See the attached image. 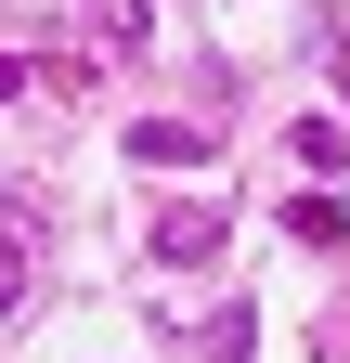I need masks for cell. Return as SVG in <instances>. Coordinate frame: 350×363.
Wrapping results in <instances>:
<instances>
[{"label": "cell", "mask_w": 350, "mask_h": 363, "mask_svg": "<svg viewBox=\"0 0 350 363\" xmlns=\"http://www.w3.org/2000/svg\"><path fill=\"white\" fill-rule=\"evenodd\" d=\"M156 259H169V272L221 259V208H156Z\"/></svg>", "instance_id": "cell-1"}, {"label": "cell", "mask_w": 350, "mask_h": 363, "mask_svg": "<svg viewBox=\"0 0 350 363\" xmlns=\"http://www.w3.org/2000/svg\"><path fill=\"white\" fill-rule=\"evenodd\" d=\"M130 156H143V169H182V156H208V130H182V117H143V130H130Z\"/></svg>", "instance_id": "cell-2"}, {"label": "cell", "mask_w": 350, "mask_h": 363, "mask_svg": "<svg viewBox=\"0 0 350 363\" xmlns=\"http://www.w3.org/2000/svg\"><path fill=\"white\" fill-rule=\"evenodd\" d=\"M91 39H104V52H143L156 13H143V0H91Z\"/></svg>", "instance_id": "cell-3"}, {"label": "cell", "mask_w": 350, "mask_h": 363, "mask_svg": "<svg viewBox=\"0 0 350 363\" xmlns=\"http://www.w3.org/2000/svg\"><path fill=\"white\" fill-rule=\"evenodd\" d=\"M195 350H208V363H247V350H259V325H247V311H208V337H195Z\"/></svg>", "instance_id": "cell-4"}, {"label": "cell", "mask_w": 350, "mask_h": 363, "mask_svg": "<svg viewBox=\"0 0 350 363\" xmlns=\"http://www.w3.org/2000/svg\"><path fill=\"white\" fill-rule=\"evenodd\" d=\"M337 78H350V39H337Z\"/></svg>", "instance_id": "cell-5"}]
</instances>
